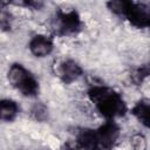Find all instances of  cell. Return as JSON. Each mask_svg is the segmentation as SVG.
<instances>
[{"label":"cell","mask_w":150,"mask_h":150,"mask_svg":"<svg viewBox=\"0 0 150 150\" xmlns=\"http://www.w3.org/2000/svg\"><path fill=\"white\" fill-rule=\"evenodd\" d=\"M88 96L97 110L108 120L123 116L127 112V105L122 96L111 88L102 86L91 87L88 90Z\"/></svg>","instance_id":"6da1fadb"},{"label":"cell","mask_w":150,"mask_h":150,"mask_svg":"<svg viewBox=\"0 0 150 150\" xmlns=\"http://www.w3.org/2000/svg\"><path fill=\"white\" fill-rule=\"evenodd\" d=\"M8 80L25 96H35L39 91V84L35 77L21 64L14 63L8 70Z\"/></svg>","instance_id":"7a4b0ae2"},{"label":"cell","mask_w":150,"mask_h":150,"mask_svg":"<svg viewBox=\"0 0 150 150\" xmlns=\"http://www.w3.org/2000/svg\"><path fill=\"white\" fill-rule=\"evenodd\" d=\"M53 28L57 35L75 34L81 29V20L76 11H57L53 20Z\"/></svg>","instance_id":"3957f363"},{"label":"cell","mask_w":150,"mask_h":150,"mask_svg":"<svg viewBox=\"0 0 150 150\" xmlns=\"http://www.w3.org/2000/svg\"><path fill=\"white\" fill-rule=\"evenodd\" d=\"M123 16H125L128 21L135 27H150V8L144 4L128 1L123 12Z\"/></svg>","instance_id":"277c9868"},{"label":"cell","mask_w":150,"mask_h":150,"mask_svg":"<svg viewBox=\"0 0 150 150\" xmlns=\"http://www.w3.org/2000/svg\"><path fill=\"white\" fill-rule=\"evenodd\" d=\"M96 135H97L100 146L105 150H111L118 139L120 128L115 122L109 120L96 130Z\"/></svg>","instance_id":"5b68a950"},{"label":"cell","mask_w":150,"mask_h":150,"mask_svg":"<svg viewBox=\"0 0 150 150\" xmlns=\"http://www.w3.org/2000/svg\"><path fill=\"white\" fill-rule=\"evenodd\" d=\"M29 49L35 56H47L53 50V41L46 35H35L29 42Z\"/></svg>","instance_id":"8992f818"},{"label":"cell","mask_w":150,"mask_h":150,"mask_svg":"<svg viewBox=\"0 0 150 150\" xmlns=\"http://www.w3.org/2000/svg\"><path fill=\"white\" fill-rule=\"evenodd\" d=\"M82 74V68L73 60L63 61L59 67V75L61 80L66 83H70L79 79Z\"/></svg>","instance_id":"52a82bcc"},{"label":"cell","mask_w":150,"mask_h":150,"mask_svg":"<svg viewBox=\"0 0 150 150\" xmlns=\"http://www.w3.org/2000/svg\"><path fill=\"white\" fill-rule=\"evenodd\" d=\"M75 142L79 149H82V150H97L100 146L96 131L90 130V129L81 130Z\"/></svg>","instance_id":"ba28073f"},{"label":"cell","mask_w":150,"mask_h":150,"mask_svg":"<svg viewBox=\"0 0 150 150\" xmlns=\"http://www.w3.org/2000/svg\"><path fill=\"white\" fill-rule=\"evenodd\" d=\"M132 115L146 128H150V102L139 101L131 110Z\"/></svg>","instance_id":"9c48e42d"},{"label":"cell","mask_w":150,"mask_h":150,"mask_svg":"<svg viewBox=\"0 0 150 150\" xmlns=\"http://www.w3.org/2000/svg\"><path fill=\"white\" fill-rule=\"evenodd\" d=\"M19 112L18 104L12 100H2L0 104V115L2 121H13Z\"/></svg>","instance_id":"30bf717a"},{"label":"cell","mask_w":150,"mask_h":150,"mask_svg":"<svg viewBox=\"0 0 150 150\" xmlns=\"http://www.w3.org/2000/svg\"><path fill=\"white\" fill-rule=\"evenodd\" d=\"M131 144L135 150H145L146 148L145 138L142 135H134L131 138Z\"/></svg>","instance_id":"8fae6325"},{"label":"cell","mask_w":150,"mask_h":150,"mask_svg":"<svg viewBox=\"0 0 150 150\" xmlns=\"http://www.w3.org/2000/svg\"><path fill=\"white\" fill-rule=\"evenodd\" d=\"M149 75H150V66H144V67H142L141 69H138L136 71V74L134 75V77H135V81L136 82H141L144 77H146Z\"/></svg>","instance_id":"7c38bea8"}]
</instances>
